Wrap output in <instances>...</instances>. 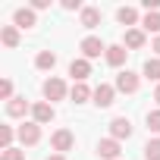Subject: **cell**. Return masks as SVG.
I'll list each match as a JSON object with an SVG mask.
<instances>
[{"instance_id": "obj_1", "label": "cell", "mask_w": 160, "mask_h": 160, "mask_svg": "<svg viewBox=\"0 0 160 160\" xmlns=\"http://www.w3.org/2000/svg\"><path fill=\"white\" fill-rule=\"evenodd\" d=\"M41 91H44V101H47V104H53V101H63V98L69 94V88H66V82H63L60 75H50V78H44Z\"/></svg>"}, {"instance_id": "obj_2", "label": "cell", "mask_w": 160, "mask_h": 160, "mask_svg": "<svg viewBox=\"0 0 160 160\" xmlns=\"http://www.w3.org/2000/svg\"><path fill=\"white\" fill-rule=\"evenodd\" d=\"M138 85H141V75L132 72V69H122V72L116 75V91H122V94H135Z\"/></svg>"}, {"instance_id": "obj_3", "label": "cell", "mask_w": 160, "mask_h": 160, "mask_svg": "<svg viewBox=\"0 0 160 160\" xmlns=\"http://www.w3.org/2000/svg\"><path fill=\"white\" fill-rule=\"evenodd\" d=\"M78 50H82V57H85V60H94V57L107 53V44H104L101 38L88 35V38H82V44H78Z\"/></svg>"}, {"instance_id": "obj_4", "label": "cell", "mask_w": 160, "mask_h": 160, "mask_svg": "<svg viewBox=\"0 0 160 160\" xmlns=\"http://www.w3.org/2000/svg\"><path fill=\"white\" fill-rule=\"evenodd\" d=\"M72 144H75V135H72L69 129H57V132L50 135V148H53L57 154H66V151H72Z\"/></svg>"}, {"instance_id": "obj_5", "label": "cell", "mask_w": 160, "mask_h": 160, "mask_svg": "<svg viewBox=\"0 0 160 160\" xmlns=\"http://www.w3.org/2000/svg\"><path fill=\"white\" fill-rule=\"evenodd\" d=\"M53 116H57L53 104H47V101H38V104H32V122H38V126H47Z\"/></svg>"}, {"instance_id": "obj_6", "label": "cell", "mask_w": 160, "mask_h": 160, "mask_svg": "<svg viewBox=\"0 0 160 160\" xmlns=\"http://www.w3.org/2000/svg\"><path fill=\"white\" fill-rule=\"evenodd\" d=\"M16 135H19V141H22L25 148H32V144L41 141V126H38V122H22V126L16 129Z\"/></svg>"}, {"instance_id": "obj_7", "label": "cell", "mask_w": 160, "mask_h": 160, "mask_svg": "<svg viewBox=\"0 0 160 160\" xmlns=\"http://www.w3.org/2000/svg\"><path fill=\"white\" fill-rule=\"evenodd\" d=\"M98 107H110L113 101H116V85H107V82H101L98 88H94V98H91Z\"/></svg>"}, {"instance_id": "obj_8", "label": "cell", "mask_w": 160, "mask_h": 160, "mask_svg": "<svg viewBox=\"0 0 160 160\" xmlns=\"http://www.w3.org/2000/svg\"><path fill=\"white\" fill-rule=\"evenodd\" d=\"M69 75L75 78V82H85V78L91 75V60H85V57H75V60L69 63Z\"/></svg>"}, {"instance_id": "obj_9", "label": "cell", "mask_w": 160, "mask_h": 160, "mask_svg": "<svg viewBox=\"0 0 160 160\" xmlns=\"http://www.w3.org/2000/svg\"><path fill=\"white\" fill-rule=\"evenodd\" d=\"M110 138H116V141L132 138V122H129V116H116V119L110 122Z\"/></svg>"}, {"instance_id": "obj_10", "label": "cell", "mask_w": 160, "mask_h": 160, "mask_svg": "<svg viewBox=\"0 0 160 160\" xmlns=\"http://www.w3.org/2000/svg\"><path fill=\"white\" fill-rule=\"evenodd\" d=\"M98 157L101 160H119V141L116 138H101L98 141Z\"/></svg>"}, {"instance_id": "obj_11", "label": "cell", "mask_w": 160, "mask_h": 160, "mask_svg": "<svg viewBox=\"0 0 160 160\" xmlns=\"http://www.w3.org/2000/svg\"><path fill=\"white\" fill-rule=\"evenodd\" d=\"M13 25H16V28H32V25H35V10H32V7H19V10L13 13Z\"/></svg>"}, {"instance_id": "obj_12", "label": "cell", "mask_w": 160, "mask_h": 160, "mask_svg": "<svg viewBox=\"0 0 160 160\" xmlns=\"http://www.w3.org/2000/svg\"><path fill=\"white\" fill-rule=\"evenodd\" d=\"M144 32L141 28H126V38H122V47H129V50H141L144 47Z\"/></svg>"}, {"instance_id": "obj_13", "label": "cell", "mask_w": 160, "mask_h": 160, "mask_svg": "<svg viewBox=\"0 0 160 160\" xmlns=\"http://www.w3.org/2000/svg\"><path fill=\"white\" fill-rule=\"evenodd\" d=\"M104 57H107V63H110V66H113V69H119V66H122V63H126V57H129V50H126V47H122V44H110V47H107V53H104Z\"/></svg>"}, {"instance_id": "obj_14", "label": "cell", "mask_w": 160, "mask_h": 160, "mask_svg": "<svg viewBox=\"0 0 160 160\" xmlns=\"http://www.w3.org/2000/svg\"><path fill=\"white\" fill-rule=\"evenodd\" d=\"M25 113H32V104H28L25 98H13V101L7 104V116H10V119H19V116H25Z\"/></svg>"}, {"instance_id": "obj_15", "label": "cell", "mask_w": 160, "mask_h": 160, "mask_svg": "<svg viewBox=\"0 0 160 160\" xmlns=\"http://www.w3.org/2000/svg\"><path fill=\"white\" fill-rule=\"evenodd\" d=\"M69 98H72V104H85V101H91V98H94V91H91L85 82H75V85L69 88Z\"/></svg>"}, {"instance_id": "obj_16", "label": "cell", "mask_w": 160, "mask_h": 160, "mask_svg": "<svg viewBox=\"0 0 160 160\" xmlns=\"http://www.w3.org/2000/svg\"><path fill=\"white\" fill-rule=\"evenodd\" d=\"M78 22H82L85 28H98V25H101V10H98V7H85L82 16H78Z\"/></svg>"}, {"instance_id": "obj_17", "label": "cell", "mask_w": 160, "mask_h": 160, "mask_svg": "<svg viewBox=\"0 0 160 160\" xmlns=\"http://www.w3.org/2000/svg\"><path fill=\"white\" fill-rule=\"evenodd\" d=\"M116 19H119V25L135 28V25H138V10H135V7H119V10H116Z\"/></svg>"}, {"instance_id": "obj_18", "label": "cell", "mask_w": 160, "mask_h": 160, "mask_svg": "<svg viewBox=\"0 0 160 160\" xmlns=\"http://www.w3.org/2000/svg\"><path fill=\"white\" fill-rule=\"evenodd\" d=\"M0 41H3V47H19V28L16 25H3L0 28Z\"/></svg>"}, {"instance_id": "obj_19", "label": "cell", "mask_w": 160, "mask_h": 160, "mask_svg": "<svg viewBox=\"0 0 160 160\" xmlns=\"http://www.w3.org/2000/svg\"><path fill=\"white\" fill-rule=\"evenodd\" d=\"M144 78H151V82H157L160 85V57H151V60H144Z\"/></svg>"}, {"instance_id": "obj_20", "label": "cell", "mask_w": 160, "mask_h": 160, "mask_svg": "<svg viewBox=\"0 0 160 160\" xmlns=\"http://www.w3.org/2000/svg\"><path fill=\"white\" fill-rule=\"evenodd\" d=\"M35 66L44 69V72H50V69L57 66V53H53V50H41V53L35 57Z\"/></svg>"}, {"instance_id": "obj_21", "label": "cell", "mask_w": 160, "mask_h": 160, "mask_svg": "<svg viewBox=\"0 0 160 160\" xmlns=\"http://www.w3.org/2000/svg\"><path fill=\"white\" fill-rule=\"evenodd\" d=\"M141 32H154V35H160V13H144V19H141Z\"/></svg>"}, {"instance_id": "obj_22", "label": "cell", "mask_w": 160, "mask_h": 160, "mask_svg": "<svg viewBox=\"0 0 160 160\" xmlns=\"http://www.w3.org/2000/svg\"><path fill=\"white\" fill-rule=\"evenodd\" d=\"M13 138H19L13 126H0V151H10L13 148Z\"/></svg>"}, {"instance_id": "obj_23", "label": "cell", "mask_w": 160, "mask_h": 160, "mask_svg": "<svg viewBox=\"0 0 160 160\" xmlns=\"http://www.w3.org/2000/svg\"><path fill=\"white\" fill-rule=\"evenodd\" d=\"M144 160H160V138H151L144 144Z\"/></svg>"}, {"instance_id": "obj_24", "label": "cell", "mask_w": 160, "mask_h": 160, "mask_svg": "<svg viewBox=\"0 0 160 160\" xmlns=\"http://www.w3.org/2000/svg\"><path fill=\"white\" fill-rule=\"evenodd\" d=\"M0 160H25L22 148H10V151H0Z\"/></svg>"}, {"instance_id": "obj_25", "label": "cell", "mask_w": 160, "mask_h": 160, "mask_svg": "<svg viewBox=\"0 0 160 160\" xmlns=\"http://www.w3.org/2000/svg\"><path fill=\"white\" fill-rule=\"evenodd\" d=\"M144 122H148V129H151V132H157V135H160V110H151Z\"/></svg>"}, {"instance_id": "obj_26", "label": "cell", "mask_w": 160, "mask_h": 160, "mask_svg": "<svg viewBox=\"0 0 160 160\" xmlns=\"http://www.w3.org/2000/svg\"><path fill=\"white\" fill-rule=\"evenodd\" d=\"M0 98H3L7 104L13 101V82H10V78H3V82H0Z\"/></svg>"}, {"instance_id": "obj_27", "label": "cell", "mask_w": 160, "mask_h": 160, "mask_svg": "<svg viewBox=\"0 0 160 160\" xmlns=\"http://www.w3.org/2000/svg\"><path fill=\"white\" fill-rule=\"evenodd\" d=\"M63 10H69V13H75V10H78V13H82L85 7H82V0H63Z\"/></svg>"}, {"instance_id": "obj_28", "label": "cell", "mask_w": 160, "mask_h": 160, "mask_svg": "<svg viewBox=\"0 0 160 160\" xmlns=\"http://www.w3.org/2000/svg\"><path fill=\"white\" fill-rule=\"evenodd\" d=\"M144 13H160V0H144Z\"/></svg>"}, {"instance_id": "obj_29", "label": "cell", "mask_w": 160, "mask_h": 160, "mask_svg": "<svg viewBox=\"0 0 160 160\" xmlns=\"http://www.w3.org/2000/svg\"><path fill=\"white\" fill-rule=\"evenodd\" d=\"M50 7V0H35V3H32V10H47Z\"/></svg>"}, {"instance_id": "obj_30", "label": "cell", "mask_w": 160, "mask_h": 160, "mask_svg": "<svg viewBox=\"0 0 160 160\" xmlns=\"http://www.w3.org/2000/svg\"><path fill=\"white\" fill-rule=\"evenodd\" d=\"M154 53H157V57H160V35H157V38H154Z\"/></svg>"}, {"instance_id": "obj_31", "label": "cell", "mask_w": 160, "mask_h": 160, "mask_svg": "<svg viewBox=\"0 0 160 160\" xmlns=\"http://www.w3.org/2000/svg\"><path fill=\"white\" fill-rule=\"evenodd\" d=\"M154 101H157V110H160V85L154 88Z\"/></svg>"}, {"instance_id": "obj_32", "label": "cell", "mask_w": 160, "mask_h": 160, "mask_svg": "<svg viewBox=\"0 0 160 160\" xmlns=\"http://www.w3.org/2000/svg\"><path fill=\"white\" fill-rule=\"evenodd\" d=\"M47 160H66V154H50Z\"/></svg>"}]
</instances>
